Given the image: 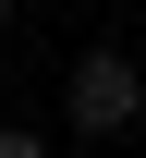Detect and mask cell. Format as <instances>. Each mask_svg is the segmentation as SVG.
Returning <instances> with one entry per match:
<instances>
[{"instance_id":"obj_1","label":"cell","mask_w":146,"mask_h":158,"mask_svg":"<svg viewBox=\"0 0 146 158\" xmlns=\"http://www.w3.org/2000/svg\"><path fill=\"white\" fill-rule=\"evenodd\" d=\"M134 122H146V73L122 49H85L73 61V134H134Z\"/></svg>"},{"instance_id":"obj_2","label":"cell","mask_w":146,"mask_h":158,"mask_svg":"<svg viewBox=\"0 0 146 158\" xmlns=\"http://www.w3.org/2000/svg\"><path fill=\"white\" fill-rule=\"evenodd\" d=\"M0 158H49V134H0Z\"/></svg>"},{"instance_id":"obj_3","label":"cell","mask_w":146,"mask_h":158,"mask_svg":"<svg viewBox=\"0 0 146 158\" xmlns=\"http://www.w3.org/2000/svg\"><path fill=\"white\" fill-rule=\"evenodd\" d=\"M0 24H12V0H0Z\"/></svg>"}]
</instances>
